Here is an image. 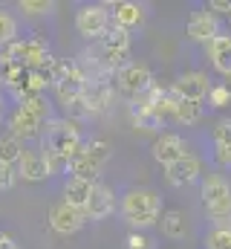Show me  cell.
<instances>
[{
  "label": "cell",
  "mask_w": 231,
  "mask_h": 249,
  "mask_svg": "<svg viewBox=\"0 0 231 249\" xmlns=\"http://www.w3.org/2000/svg\"><path fill=\"white\" fill-rule=\"evenodd\" d=\"M118 212L133 232H145L162 220V194H156L153 188H130L121 194Z\"/></svg>",
  "instance_id": "obj_1"
},
{
  "label": "cell",
  "mask_w": 231,
  "mask_h": 249,
  "mask_svg": "<svg viewBox=\"0 0 231 249\" xmlns=\"http://www.w3.org/2000/svg\"><path fill=\"white\" fill-rule=\"evenodd\" d=\"M199 197H202L205 217L214 226H231V183L226 174H220V171L202 174Z\"/></svg>",
  "instance_id": "obj_2"
},
{
  "label": "cell",
  "mask_w": 231,
  "mask_h": 249,
  "mask_svg": "<svg viewBox=\"0 0 231 249\" xmlns=\"http://www.w3.org/2000/svg\"><path fill=\"white\" fill-rule=\"evenodd\" d=\"M110 142L107 139H90L84 142V148L69 160V177H78V180H87V183H99L104 165L110 162Z\"/></svg>",
  "instance_id": "obj_3"
},
{
  "label": "cell",
  "mask_w": 231,
  "mask_h": 249,
  "mask_svg": "<svg viewBox=\"0 0 231 249\" xmlns=\"http://www.w3.org/2000/svg\"><path fill=\"white\" fill-rule=\"evenodd\" d=\"M110 3H84L75 12V32L87 41H101L110 32Z\"/></svg>",
  "instance_id": "obj_4"
},
{
  "label": "cell",
  "mask_w": 231,
  "mask_h": 249,
  "mask_svg": "<svg viewBox=\"0 0 231 249\" xmlns=\"http://www.w3.org/2000/svg\"><path fill=\"white\" fill-rule=\"evenodd\" d=\"M99 61L116 75V70H121L130 61V32L110 26V32L99 41Z\"/></svg>",
  "instance_id": "obj_5"
},
{
  "label": "cell",
  "mask_w": 231,
  "mask_h": 249,
  "mask_svg": "<svg viewBox=\"0 0 231 249\" xmlns=\"http://www.w3.org/2000/svg\"><path fill=\"white\" fill-rule=\"evenodd\" d=\"M116 87H118V93L127 99V102H133L139 93H145L150 84H153V72H150V67L142 61H127L121 70H116Z\"/></svg>",
  "instance_id": "obj_6"
},
{
  "label": "cell",
  "mask_w": 231,
  "mask_h": 249,
  "mask_svg": "<svg viewBox=\"0 0 231 249\" xmlns=\"http://www.w3.org/2000/svg\"><path fill=\"white\" fill-rule=\"evenodd\" d=\"M47 220H50V229H52L55 235H64V238L78 235V232L90 223V220H87V212H81V209H75V206H69V203H64V200H58V203L50 206Z\"/></svg>",
  "instance_id": "obj_7"
},
{
  "label": "cell",
  "mask_w": 231,
  "mask_h": 249,
  "mask_svg": "<svg viewBox=\"0 0 231 249\" xmlns=\"http://www.w3.org/2000/svg\"><path fill=\"white\" fill-rule=\"evenodd\" d=\"M211 78L208 72L202 70H188V72H179L171 81V93L182 102H205L208 93H211Z\"/></svg>",
  "instance_id": "obj_8"
},
{
  "label": "cell",
  "mask_w": 231,
  "mask_h": 249,
  "mask_svg": "<svg viewBox=\"0 0 231 249\" xmlns=\"http://www.w3.org/2000/svg\"><path fill=\"white\" fill-rule=\"evenodd\" d=\"M6 127H9V136H15L17 142H32V139H38L41 133H44V122L38 119V116H32L26 107H20V105H15L9 113H6Z\"/></svg>",
  "instance_id": "obj_9"
},
{
  "label": "cell",
  "mask_w": 231,
  "mask_h": 249,
  "mask_svg": "<svg viewBox=\"0 0 231 249\" xmlns=\"http://www.w3.org/2000/svg\"><path fill=\"white\" fill-rule=\"evenodd\" d=\"M185 35H188L194 44H202V47H205L208 41H214L217 35H223V23H220V18H217L214 12L199 9V12H194V15L188 18Z\"/></svg>",
  "instance_id": "obj_10"
},
{
  "label": "cell",
  "mask_w": 231,
  "mask_h": 249,
  "mask_svg": "<svg viewBox=\"0 0 231 249\" xmlns=\"http://www.w3.org/2000/svg\"><path fill=\"white\" fill-rule=\"evenodd\" d=\"M202 160L197 157V154H185L182 160H176L171 162L168 168H165V180L171 183L173 188H185V186H194V183H199L202 180Z\"/></svg>",
  "instance_id": "obj_11"
},
{
  "label": "cell",
  "mask_w": 231,
  "mask_h": 249,
  "mask_svg": "<svg viewBox=\"0 0 231 249\" xmlns=\"http://www.w3.org/2000/svg\"><path fill=\"white\" fill-rule=\"evenodd\" d=\"M110 20H113V26L124 29V32L142 29L148 20V6H142L136 0H116V3H110Z\"/></svg>",
  "instance_id": "obj_12"
},
{
  "label": "cell",
  "mask_w": 231,
  "mask_h": 249,
  "mask_svg": "<svg viewBox=\"0 0 231 249\" xmlns=\"http://www.w3.org/2000/svg\"><path fill=\"white\" fill-rule=\"evenodd\" d=\"M113 96H116L113 84H110L107 78H101V81H87V87H84V93H81V102H84L90 119L107 113L110 105H113Z\"/></svg>",
  "instance_id": "obj_13"
},
{
  "label": "cell",
  "mask_w": 231,
  "mask_h": 249,
  "mask_svg": "<svg viewBox=\"0 0 231 249\" xmlns=\"http://www.w3.org/2000/svg\"><path fill=\"white\" fill-rule=\"evenodd\" d=\"M153 160L162 165V168H168L171 162L176 160H182L185 154H191L188 151V145H185V139L179 136V133H173V130H162L156 139H153Z\"/></svg>",
  "instance_id": "obj_14"
},
{
  "label": "cell",
  "mask_w": 231,
  "mask_h": 249,
  "mask_svg": "<svg viewBox=\"0 0 231 249\" xmlns=\"http://www.w3.org/2000/svg\"><path fill=\"white\" fill-rule=\"evenodd\" d=\"M50 58H52V53H50V44L41 32L20 38V64L26 70H44L50 64Z\"/></svg>",
  "instance_id": "obj_15"
},
{
  "label": "cell",
  "mask_w": 231,
  "mask_h": 249,
  "mask_svg": "<svg viewBox=\"0 0 231 249\" xmlns=\"http://www.w3.org/2000/svg\"><path fill=\"white\" fill-rule=\"evenodd\" d=\"M87 220H107L116 212V191L104 183H96L93 186V194H90V203H87Z\"/></svg>",
  "instance_id": "obj_16"
},
{
  "label": "cell",
  "mask_w": 231,
  "mask_h": 249,
  "mask_svg": "<svg viewBox=\"0 0 231 249\" xmlns=\"http://www.w3.org/2000/svg\"><path fill=\"white\" fill-rule=\"evenodd\" d=\"M211 145H214V162L220 168H231V116H223L214 122Z\"/></svg>",
  "instance_id": "obj_17"
},
{
  "label": "cell",
  "mask_w": 231,
  "mask_h": 249,
  "mask_svg": "<svg viewBox=\"0 0 231 249\" xmlns=\"http://www.w3.org/2000/svg\"><path fill=\"white\" fill-rule=\"evenodd\" d=\"M205 58L211 61V67L220 72V75H231V32H223V35H217L214 41H208L205 47Z\"/></svg>",
  "instance_id": "obj_18"
},
{
  "label": "cell",
  "mask_w": 231,
  "mask_h": 249,
  "mask_svg": "<svg viewBox=\"0 0 231 249\" xmlns=\"http://www.w3.org/2000/svg\"><path fill=\"white\" fill-rule=\"evenodd\" d=\"M15 171H17V177L23 183H44V180H50L47 177V165L41 160V151H23V157L15 165Z\"/></svg>",
  "instance_id": "obj_19"
},
{
  "label": "cell",
  "mask_w": 231,
  "mask_h": 249,
  "mask_svg": "<svg viewBox=\"0 0 231 249\" xmlns=\"http://www.w3.org/2000/svg\"><path fill=\"white\" fill-rule=\"evenodd\" d=\"M93 186L96 183H87V180H78V177H66V183H64V203H69V206L84 212L87 203H90Z\"/></svg>",
  "instance_id": "obj_20"
},
{
  "label": "cell",
  "mask_w": 231,
  "mask_h": 249,
  "mask_svg": "<svg viewBox=\"0 0 231 249\" xmlns=\"http://www.w3.org/2000/svg\"><path fill=\"white\" fill-rule=\"evenodd\" d=\"M159 223H162V235L168 241H185V235H188V217H185L182 209H165Z\"/></svg>",
  "instance_id": "obj_21"
},
{
  "label": "cell",
  "mask_w": 231,
  "mask_h": 249,
  "mask_svg": "<svg viewBox=\"0 0 231 249\" xmlns=\"http://www.w3.org/2000/svg\"><path fill=\"white\" fill-rule=\"evenodd\" d=\"M202 116H205V105L202 102H176V110H173V122L176 124H185V127H191V124L202 122Z\"/></svg>",
  "instance_id": "obj_22"
},
{
  "label": "cell",
  "mask_w": 231,
  "mask_h": 249,
  "mask_svg": "<svg viewBox=\"0 0 231 249\" xmlns=\"http://www.w3.org/2000/svg\"><path fill=\"white\" fill-rule=\"evenodd\" d=\"M41 160L47 165V177H61V174H69V160L64 154H58L52 145H41Z\"/></svg>",
  "instance_id": "obj_23"
},
{
  "label": "cell",
  "mask_w": 231,
  "mask_h": 249,
  "mask_svg": "<svg viewBox=\"0 0 231 249\" xmlns=\"http://www.w3.org/2000/svg\"><path fill=\"white\" fill-rule=\"evenodd\" d=\"M23 142H17L15 136H0V165H9V168H15L17 162H20V157H23Z\"/></svg>",
  "instance_id": "obj_24"
},
{
  "label": "cell",
  "mask_w": 231,
  "mask_h": 249,
  "mask_svg": "<svg viewBox=\"0 0 231 249\" xmlns=\"http://www.w3.org/2000/svg\"><path fill=\"white\" fill-rule=\"evenodd\" d=\"M17 32H20V23H17L15 12H9L6 6H0V50L9 47V44H15Z\"/></svg>",
  "instance_id": "obj_25"
},
{
  "label": "cell",
  "mask_w": 231,
  "mask_h": 249,
  "mask_svg": "<svg viewBox=\"0 0 231 249\" xmlns=\"http://www.w3.org/2000/svg\"><path fill=\"white\" fill-rule=\"evenodd\" d=\"M17 105H20V107H26L32 116H38L44 124L52 119V105L47 102V96H23Z\"/></svg>",
  "instance_id": "obj_26"
},
{
  "label": "cell",
  "mask_w": 231,
  "mask_h": 249,
  "mask_svg": "<svg viewBox=\"0 0 231 249\" xmlns=\"http://www.w3.org/2000/svg\"><path fill=\"white\" fill-rule=\"evenodd\" d=\"M205 249H231V226H214L205 241H202Z\"/></svg>",
  "instance_id": "obj_27"
},
{
  "label": "cell",
  "mask_w": 231,
  "mask_h": 249,
  "mask_svg": "<svg viewBox=\"0 0 231 249\" xmlns=\"http://www.w3.org/2000/svg\"><path fill=\"white\" fill-rule=\"evenodd\" d=\"M130 119H133V127L136 130H148V133H162V127H165V122L156 116V113H130Z\"/></svg>",
  "instance_id": "obj_28"
},
{
  "label": "cell",
  "mask_w": 231,
  "mask_h": 249,
  "mask_svg": "<svg viewBox=\"0 0 231 249\" xmlns=\"http://www.w3.org/2000/svg\"><path fill=\"white\" fill-rule=\"evenodd\" d=\"M205 102H208V107H214V110H226V107H231V90L226 87V81L214 84Z\"/></svg>",
  "instance_id": "obj_29"
},
{
  "label": "cell",
  "mask_w": 231,
  "mask_h": 249,
  "mask_svg": "<svg viewBox=\"0 0 231 249\" xmlns=\"http://www.w3.org/2000/svg\"><path fill=\"white\" fill-rule=\"evenodd\" d=\"M17 9L23 15H52L55 12V3L52 0H20Z\"/></svg>",
  "instance_id": "obj_30"
},
{
  "label": "cell",
  "mask_w": 231,
  "mask_h": 249,
  "mask_svg": "<svg viewBox=\"0 0 231 249\" xmlns=\"http://www.w3.org/2000/svg\"><path fill=\"white\" fill-rule=\"evenodd\" d=\"M124 249H156V241L145 232H130L124 238Z\"/></svg>",
  "instance_id": "obj_31"
},
{
  "label": "cell",
  "mask_w": 231,
  "mask_h": 249,
  "mask_svg": "<svg viewBox=\"0 0 231 249\" xmlns=\"http://www.w3.org/2000/svg\"><path fill=\"white\" fill-rule=\"evenodd\" d=\"M17 183V171L9 165H0V191H12Z\"/></svg>",
  "instance_id": "obj_32"
},
{
  "label": "cell",
  "mask_w": 231,
  "mask_h": 249,
  "mask_svg": "<svg viewBox=\"0 0 231 249\" xmlns=\"http://www.w3.org/2000/svg\"><path fill=\"white\" fill-rule=\"evenodd\" d=\"M205 9L214 12V15H231V0H211Z\"/></svg>",
  "instance_id": "obj_33"
},
{
  "label": "cell",
  "mask_w": 231,
  "mask_h": 249,
  "mask_svg": "<svg viewBox=\"0 0 231 249\" xmlns=\"http://www.w3.org/2000/svg\"><path fill=\"white\" fill-rule=\"evenodd\" d=\"M0 249H17L15 238H12L9 232H0Z\"/></svg>",
  "instance_id": "obj_34"
},
{
  "label": "cell",
  "mask_w": 231,
  "mask_h": 249,
  "mask_svg": "<svg viewBox=\"0 0 231 249\" xmlns=\"http://www.w3.org/2000/svg\"><path fill=\"white\" fill-rule=\"evenodd\" d=\"M6 119V99H3V87H0V122Z\"/></svg>",
  "instance_id": "obj_35"
},
{
  "label": "cell",
  "mask_w": 231,
  "mask_h": 249,
  "mask_svg": "<svg viewBox=\"0 0 231 249\" xmlns=\"http://www.w3.org/2000/svg\"><path fill=\"white\" fill-rule=\"evenodd\" d=\"M226 87H229V90H231V75H229V81H226Z\"/></svg>",
  "instance_id": "obj_36"
},
{
  "label": "cell",
  "mask_w": 231,
  "mask_h": 249,
  "mask_svg": "<svg viewBox=\"0 0 231 249\" xmlns=\"http://www.w3.org/2000/svg\"><path fill=\"white\" fill-rule=\"evenodd\" d=\"M229 20H231V15H229Z\"/></svg>",
  "instance_id": "obj_37"
},
{
  "label": "cell",
  "mask_w": 231,
  "mask_h": 249,
  "mask_svg": "<svg viewBox=\"0 0 231 249\" xmlns=\"http://www.w3.org/2000/svg\"><path fill=\"white\" fill-rule=\"evenodd\" d=\"M17 249H20V247H17Z\"/></svg>",
  "instance_id": "obj_38"
}]
</instances>
